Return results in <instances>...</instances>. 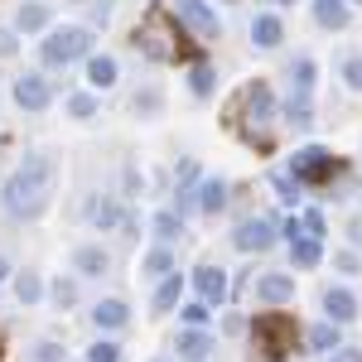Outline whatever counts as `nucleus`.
<instances>
[{
  "label": "nucleus",
  "mask_w": 362,
  "mask_h": 362,
  "mask_svg": "<svg viewBox=\"0 0 362 362\" xmlns=\"http://www.w3.org/2000/svg\"><path fill=\"white\" fill-rule=\"evenodd\" d=\"M338 271H343V276H358V256H353V251H338Z\"/></svg>",
  "instance_id": "nucleus-38"
},
{
  "label": "nucleus",
  "mask_w": 362,
  "mask_h": 362,
  "mask_svg": "<svg viewBox=\"0 0 362 362\" xmlns=\"http://www.w3.org/2000/svg\"><path fill=\"white\" fill-rule=\"evenodd\" d=\"M73 266H78L83 276H107L112 256H107L102 247H78V251H73Z\"/></svg>",
  "instance_id": "nucleus-15"
},
{
  "label": "nucleus",
  "mask_w": 362,
  "mask_h": 362,
  "mask_svg": "<svg viewBox=\"0 0 362 362\" xmlns=\"http://www.w3.org/2000/svg\"><path fill=\"white\" fill-rule=\"evenodd\" d=\"M314 20L324 29H343L348 25V0H314Z\"/></svg>",
  "instance_id": "nucleus-17"
},
{
  "label": "nucleus",
  "mask_w": 362,
  "mask_h": 362,
  "mask_svg": "<svg viewBox=\"0 0 362 362\" xmlns=\"http://www.w3.org/2000/svg\"><path fill=\"white\" fill-rule=\"evenodd\" d=\"M92 223H97V227H116V223H121V208H116L112 198L92 203Z\"/></svg>",
  "instance_id": "nucleus-26"
},
{
  "label": "nucleus",
  "mask_w": 362,
  "mask_h": 362,
  "mask_svg": "<svg viewBox=\"0 0 362 362\" xmlns=\"http://www.w3.org/2000/svg\"><path fill=\"white\" fill-rule=\"evenodd\" d=\"M343 78H348V87H358V92H362V54L343 63Z\"/></svg>",
  "instance_id": "nucleus-35"
},
{
  "label": "nucleus",
  "mask_w": 362,
  "mask_h": 362,
  "mask_svg": "<svg viewBox=\"0 0 362 362\" xmlns=\"http://www.w3.org/2000/svg\"><path fill=\"white\" fill-rule=\"evenodd\" d=\"M92 319H97V329H121L131 314H126V305H121V300H102V305L92 309Z\"/></svg>",
  "instance_id": "nucleus-19"
},
{
  "label": "nucleus",
  "mask_w": 362,
  "mask_h": 362,
  "mask_svg": "<svg viewBox=\"0 0 362 362\" xmlns=\"http://www.w3.org/2000/svg\"><path fill=\"white\" fill-rule=\"evenodd\" d=\"M136 112H160V92H155V87H145V92H136Z\"/></svg>",
  "instance_id": "nucleus-33"
},
{
  "label": "nucleus",
  "mask_w": 362,
  "mask_h": 362,
  "mask_svg": "<svg viewBox=\"0 0 362 362\" xmlns=\"http://www.w3.org/2000/svg\"><path fill=\"white\" fill-rule=\"evenodd\" d=\"M179 20H184V25H194L203 39H218V34H223L218 15L208 10V0H179Z\"/></svg>",
  "instance_id": "nucleus-8"
},
{
  "label": "nucleus",
  "mask_w": 362,
  "mask_h": 362,
  "mask_svg": "<svg viewBox=\"0 0 362 362\" xmlns=\"http://www.w3.org/2000/svg\"><path fill=\"white\" fill-rule=\"evenodd\" d=\"M54 155H25V165L10 174V184H5V213L10 218H39L44 208H49V194H54Z\"/></svg>",
  "instance_id": "nucleus-1"
},
{
  "label": "nucleus",
  "mask_w": 362,
  "mask_h": 362,
  "mask_svg": "<svg viewBox=\"0 0 362 362\" xmlns=\"http://www.w3.org/2000/svg\"><path fill=\"white\" fill-rule=\"evenodd\" d=\"M358 5H362V0H358Z\"/></svg>",
  "instance_id": "nucleus-44"
},
{
  "label": "nucleus",
  "mask_w": 362,
  "mask_h": 362,
  "mask_svg": "<svg viewBox=\"0 0 362 362\" xmlns=\"http://www.w3.org/2000/svg\"><path fill=\"white\" fill-rule=\"evenodd\" d=\"M15 54V34H10V29H0V58H10Z\"/></svg>",
  "instance_id": "nucleus-39"
},
{
  "label": "nucleus",
  "mask_w": 362,
  "mask_h": 362,
  "mask_svg": "<svg viewBox=\"0 0 362 362\" xmlns=\"http://www.w3.org/2000/svg\"><path fill=\"white\" fill-rule=\"evenodd\" d=\"M300 227H305V232H309V237H314V242H319V237L329 232V223H324V213H319V208H309L305 218H300Z\"/></svg>",
  "instance_id": "nucleus-32"
},
{
  "label": "nucleus",
  "mask_w": 362,
  "mask_h": 362,
  "mask_svg": "<svg viewBox=\"0 0 362 362\" xmlns=\"http://www.w3.org/2000/svg\"><path fill=\"white\" fill-rule=\"evenodd\" d=\"M174 353H179V362H203L208 353H213V338L203 334V329H189V334H179Z\"/></svg>",
  "instance_id": "nucleus-12"
},
{
  "label": "nucleus",
  "mask_w": 362,
  "mask_h": 362,
  "mask_svg": "<svg viewBox=\"0 0 362 362\" xmlns=\"http://www.w3.org/2000/svg\"><path fill=\"white\" fill-rule=\"evenodd\" d=\"M15 102H20L25 112H44V107L54 102V87H49V78H39V73H25V78L15 83Z\"/></svg>",
  "instance_id": "nucleus-7"
},
{
  "label": "nucleus",
  "mask_w": 362,
  "mask_h": 362,
  "mask_svg": "<svg viewBox=\"0 0 362 362\" xmlns=\"http://www.w3.org/2000/svg\"><path fill=\"white\" fill-rule=\"evenodd\" d=\"M49 25V5H20V29L25 34H34V29Z\"/></svg>",
  "instance_id": "nucleus-25"
},
{
  "label": "nucleus",
  "mask_w": 362,
  "mask_h": 362,
  "mask_svg": "<svg viewBox=\"0 0 362 362\" xmlns=\"http://www.w3.org/2000/svg\"><path fill=\"white\" fill-rule=\"evenodd\" d=\"M309 348L334 353V348H338V324H314V329H309Z\"/></svg>",
  "instance_id": "nucleus-24"
},
{
  "label": "nucleus",
  "mask_w": 362,
  "mask_h": 362,
  "mask_svg": "<svg viewBox=\"0 0 362 362\" xmlns=\"http://www.w3.org/2000/svg\"><path fill=\"white\" fill-rule=\"evenodd\" d=\"M324 309H329V324H353L358 319V300L348 290H329L324 295Z\"/></svg>",
  "instance_id": "nucleus-13"
},
{
  "label": "nucleus",
  "mask_w": 362,
  "mask_h": 362,
  "mask_svg": "<svg viewBox=\"0 0 362 362\" xmlns=\"http://www.w3.org/2000/svg\"><path fill=\"white\" fill-rule=\"evenodd\" d=\"M295 334H300V329H295V319H290V314H280V309H271V314H261V319H256V338H261V348H266V353H290V348H295Z\"/></svg>",
  "instance_id": "nucleus-4"
},
{
  "label": "nucleus",
  "mask_w": 362,
  "mask_h": 362,
  "mask_svg": "<svg viewBox=\"0 0 362 362\" xmlns=\"http://www.w3.org/2000/svg\"><path fill=\"white\" fill-rule=\"evenodd\" d=\"M87 362H121V348H116L112 338H102V343L87 348Z\"/></svg>",
  "instance_id": "nucleus-27"
},
{
  "label": "nucleus",
  "mask_w": 362,
  "mask_h": 362,
  "mask_svg": "<svg viewBox=\"0 0 362 362\" xmlns=\"http://www.w3.org/2000/svg\"><path fill=\"white\" fill-rule=\"evenodd\" d=\"M242 251H271L276 247V223L271 218H247V223L237 227V237H232Z\"/></svg>",
  "instance_id": "nucleus-6"
},
{
  "label": "nucleus",
  "mask_w": 362,
  "mask_h": 362,
  "mask_svg": "<svg viewBox=\"0 0 362 362\" xmlns=\"http://www.w3.org/2000/svg\"><path fill=\"white\" fill-rule=\"evenodd\" d=\"M15 295H20V305H39L44 300V280L34 276V271H25V276L15 280Z\"/></svg>",
  "instance_id": "nucleus-23"
},
{
  "label": "nucleus",
  "mask_w": 362,
  "mask_h": 362,
  "mask_svg": "<svg viewBox=\"0 0 362 362\" xmlns=\"http://www.w3.org/2000/svg\"><path fill=\"white\" fill-rule=\"evenodd\" d=\"M87 49H92V29H83V25L54 29V34L44 39V63H49V68H68V63L83 58Z\"/></svg>",
  "instance_id": "nucleus-2"
},
{
  "label": "nucleus",
  "mask_w": 362,
  "mask_h": 362,
  "mask_svg": "<svg viewBox=\"0 0 362 362\" xmlns=\"http://www.w3.org/2000/svg\"><path fill=\"white\" fill-rule=\"evenodd\" d=\"M54 300H58V305H73V300H78V290H73L68 280H58V285H54Z\"/></svg>",
  "instance_id": "nucleus-37"
},
{
  "label": "nucleus",
  "mask_w": 362,
  "mask_h": 362,
  "mask_svg": "<svg viewBox=\"0 0 362 362\" xmlns=\"http://www.w3.org/2000/svg\"><path fill=\"white\" fill-rule=\"evenodd\" d=\"M179 295H184V280H179V276H165V280H160V290H155V314L174 309V305H179Z\"/></svg>",
  "instance_id": "nucleus-22"
},
{
  "label": "nucleus",
  "mask_w": 362,
  "mask_h": 362,
  "mask_svg": "<svg viewBox=\"0 0 362 362\" xmlns=\"http://www.w3.org/2000/svg\"><path fill=\"white\" fill-rule=\"evenodd\" d=\"M5 276H10V266H5V256H0V280H5Z\"/></svg>",
  "instance_id": "nucleus-41"
},
{
  "label": "nucleus",
  "mask_w": 362,
  "mask_h": 362,
  "mask_svg": "<svg viewBox=\"0 0 362 362\" xmlns=\"http://www.w3.org/2000/svg\"><path fill=\"white\" fill-rule=\"evenodd\" d=\"M290 174H295L300 184H329V179L338 174V160L329 155V150H319V145H305V150H295Z\"/></svg>",
  "instance_id": "nucleus-3"
},
{
  "label": "nucleus",
  "mask_w": 362,
  "mask_h": 362,
  "mask_svg": "<svg viewBox=\"0 0 362 362\" xmlns=\"http://www.w3.org/2000/svg\"><path fill=\"white\" fill-rule=\"evenodd\" d=\"M280 39H285V29H280L276 15H256V25H251V44H256V49H276Z\"/></svg>",
  "instance_id": "nucleus-14"
},
{
  "label": "nucleus",
  "mask_w": 362,
  "mask_h": 362,
  "mask_svg": "<svg viewBox=\"0 0 362 362\" xmlns=\"http://www.w3.org/2000/svg\"><path fill=\"white\" fill-rule=\"evenodd\" d=\"M242 102H247V121H251V126H266V121L276 116V102H271V87H266V83H251Z\"/></svg>",
  "instance_id": "nucleus-10"
},
{
  "label": "nucleus",
  "mask_w": 362,
  "mask_h": 362,
  "mask_svg": "<svg viewBox=\"0 0 362 362\" xmlns=\"http://www.w3.org/2000/svg\"><path fill=\"white\" fill-rule=\"evenodd\" d=\"M165 39H184V34H179V29L165 34V15H160V10H155V15H145V25L136 29V49L145 58H174V49H169Z\"/></svg>",
  "instance_id": "nucleus-5"
},
{
  "label": "nucleus",
  "mask_w": 362,
  "mask_h": 362,
  "mask_svg": "<svg viewBox=\"0 0 362 362\" xmlns=\"http://www.w3.org/2000/svg\"><path fill=\"white\" fill-rule=\"evenodd\" d=\"M155 362H165V358H155Z\"/></svg>",
  "instance_id": "nucleus-43"
},
{
  "label": "nucleus",
  "mask_w": 362,
  "mask_h": 362,
  "mask_svg": "<svg viewBox=\"0 0 362 362\" xmlns=\"http://www.w3.org/2000/svg\"><path fill=\"white\" fill-rule=\"evenodd\" d=\"M179 232H184V218H179V213H160V218H155V237H179Z\"/></svg>",
  "instance_id": "nucleus-28"
},
{
  "label": "nucleus",
  "mask_w": 362,
  "mask_h": 362,
  "mask_svg": "<svg viewBox=\"0 0 362 362\" xmlns=\"http://www.w3.org/2000/svg\"><path fill=\"white\" fill-rule=\"evenodd\" d=\"M34 362H63V348L58 343H39L34 348Z\"/></svg>",
  "instance_id": "nucleus-36"
},
{
  "label": "nucleus",
  "mask_w": 362,
  "mask_h": 362,
  "mask_svg": "<svg viewBox=\"0 0 362 362\" xmlns=\"http://www.w3.org/2000/svg\"><path fill=\"white\" fill-rule=\"evenodd\" d=\"M208 314H213V305L194 300V305H184V324H189V329H203V324H208Z\"/></svg>",
  "instance_id": "nucleus-31"
},
{
  "label": "nucleus",
  "mask_w": 362,
  "mask_h": 362,
  "mask_svg": "<svg viewBox=\"0 0 362 362\" xmlns=\"http://www.w3.org/2000/svg\"><path fill=\"white\" fill-rule=\"evenodd\" d=\"M87 83L92 87H116V58L112 54H92L87 58Z\"/></svg>",
  "instance_id": "nucleus-16"
},
{
  "label": "nucleus",
  "mask_w": 362,
  "mask_h": 362,
  "mask_svg": "<svg viewBox=\"0 0 362 362\" xmlns=\"http://www.w3.org/2000/svg\"><path fill=\"white\" fill-rule=\"evenodd\" d=\"M276 194L285 198V203H295V198H300V179H285V174H276Z\"/></svg>",
  "instance_id": "nucleus-34"
},
{
  "label": "nucleus",
  "mask_w": 362,
  "mask_h": 362,
  "mask_svg": "<svg viewBox=\"0 0 362 362\" xmlns=\"http://www.w3.org/2000/svg\"><path fill=\"white\" fill-rule=\"evenodd\" d=\"M194 194H198V208H203V213H223V203H227V184L223 179H203Z\"/></svg>",
  "instance_id": "nucleus-18"
},
{
  "label": "nucleus",
  "mask_w": 362,
  "mask_h": 362,
  "mask_svg": "<svg viewBox=\"0 0 362 362\" xmlns=\"http://www.w3.org/2000/svg\"><path fill=\"white\" fill-rule=\"evenodd\" d=\"M189 87H194V97H208V92H213V68L198 63L194 73H189Z\"/></svg>",
  "instance_id": "nucleus-29"
},
{
  "label": "nucleus",
  "mask_w": 362,
  "mask_h": 362,
  "mask_svg": "<svg viewBox=\"0 0 362 362\" xmlns=\"http://www.w3.org/2000/svg\"><path fill=\"white\" fill-rule=\"evenodd\" d=\"M334 362H362V353H353V348H348V353H334Z\"/></svg>",
  "instance_id": "nucleus-40"
},
{
  "label": "nucleus",
  "mask_w": 362,
  "mask_h": 362,
  "mask_svg": "<svg viewBox=\"0 0 362 362\" xmlns=\"http://www.w3.org/2000/svg\"><path fill=\"white\" fill-rule=\"evenodd\" d=\"M194 285H198V300L203 305H223L227 300V271H218V266H203L194 276Z\"/></svg>",
  "instance_id": "nucleus-9"
},
{
  "label": "nucleus",
  "mask_w": 362,
  "mask_h": 362,
  "mask_svg": "<svg viewBox=\"0 0 362 362\" xmlns=\"http://www.w3.org/2000/svg\"><path fill=\"white\" fill-rule=\"evenodd\" d=\"M256 300L261 305H290L295 300V280L290 276H261L256 280Z\"/></svg>",
  "instance_id": "nucleus-11"
},
{
  "label": "nucleus",
  "mask_w": 362,
  "mask_h": 362,
  "mask_svg": "<svg viewBox=\"0 0 362 362\" xmlns=\"http://www.w3.org/2000/svg\"><path fill=\"white\" fill-rule=\"evenodd\" d=\"M319 256H324V251H319V242H314V237H295V242H290V261H295V266H319Z\"/></svg>",
  "instance_id": "nucleus-21"
},
{
  "label": "nucleus",
  "mask_w": 362,
  "mask_h": 362,
  "mask_svg": "<svg viewBox=\"0 0 362 362\" xmlns=\"http://www.w3.org/2000/svg\"><path fill=\"white\" fill-rule=\"evenodd\" d=\"M68 112L78 116V121H92V116H97V102H92L87 92H78V97H68Z\"/></svg>",
  "instance_id": "nucleus-30"
},
{
  "label": "nucleus",
  "mask_w": 362,
  "mask_h": 362,
  "mask_svg": "<svg viewBox=\"0 0 362 362\" xmlns=\"http://www.w3.org/2000/svg\"><path fill=\"white\" fill-rule=\"evenodd\" d=\"M280 5H295V0H280Z\"/></svg>",
  "instance_id": "nucleus-42"
},
{
  "label": "nucleus",
  "mask_w": 362,
  "mask_h": 362,
  "mask_svg": "<svg viewBox=\"0 0 362 362\" xmlns=\"http://www.w3.org/2000/svg\"><path fill=\"white\" fill-rule=\"evenodd\" d=\"M169 271H174V256H169L165 247H155L145 261H140V276H150V280H165Z\"/></svg>",
  "instance_id": "nucleus-20"
}]
</instances>
